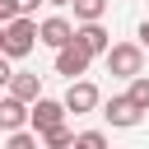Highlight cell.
I'll return each mask as SVG.
<instances>
[{
  "label": "cell",
  "instance_id": "cell-1",
  "mask_svg": "<svg viewBox=\"0 0 149 149\" xmlns=\"http://www.w3.org/2000/svg\"><path fill=\"white\" fill-rule=\"evenodd\" d=\"M33 47H37V19H9V23H5L0 56H5V61H23Z\"/></svg>",
  "mask_w": 149,
  "mask_h": 149
},
{
  "label": "cell",
  "instance_id": "cell-2",
  "mask_svg": "<svg viewBox=\"0 0 149 149\" xmlns=\"http://www.w3.org/2000/svg\"><path fill=\"white\" fill-rule=\"evenodd\" d=\"M102 61H107V74H121V79L144 74V51H140L135 42H112V47L102 51Z\"/></svg>",
  "mask_w": 149,
  "mask_h": 149
},
{
  "label": "cell",
  "instance_id": "cell-3",
  "mask_svg": "<svg viewBox=\"0 0 149 149\" xmlns=\"http://www.w3.org/2000/svg\"><path fill=\"white\" fill-rule=\"evenodd\" d=\"M98 102H102V98H98V84H88V79H70V88H65V98H61V107L74 112V116L93 112Z\"/></svg>",
  "mask_w": 149,
  "mask_h": 149
},
{
  "label": "cell",
  "instance_id": "cell-4",
  "mask_svg": "<svg viewBox=\"0 0 149 149\" xmlns=\"http://www.w3.org/2000/svg\"><path fill=\"white\" fill-rule=\"evenodd\" d=\"M70 42H74L88 61H93V56H102V51L112 47V37H107V28H102V23H74V37H70Z\"/></svg>",
  "mask_w": 149,
  "mask_h": 149
},
{
  "label": "cell",
  "instance_id": "cell-5",
  "mask_svg": "<svg viewBox=\"0 0 149 149\" xmlns=\"http://www.w3.org/2000/svg\"><path fill=\"white\" fill-rule=\"evenodd\" d=\"M61 121H65V107H61L56 98L28 102V126H33V135H42V130H51V126H61Z\"/></svg>",
  "mask_w": 149,
  "mask_h": 149
},
{
  "label": "cell",
  "instance_id": "cell-6",
  "mask_svg": "<svg viewBox=\"0 0 149 149\" xmlns=\"http://www.w3.org/2000/svg\"><path fill=\"white\" fill-rule=\"evenodd\" d=\"M70 37H74V23H70V19H61V14H51V19H42V23H37V42H42V47H51V51L70 47Z\"/></svg>",
  "mask_w": 149,
  "mask_h": 149
},
{
  "label": "cell",
  "instance_id": "cell-7",
  "mask_svg": "<svg viewBox=\"0 0 149 149\" xmlns=\"http://www.w3.org/2000/svg\"><path fill=\"white\" fill-rule=\"evenodd\" d=\"M102 116H107L116 130H130V126H140V116H144V112H140V107H135V102L121 93V98H112V102L102 107Z\"/></svg>",
  "mask_w": 149,
  "mask_h": 149
},
{
  "label": "cell",
  "instance_id": "cell-8",
  "mask_svg": "<svg viewBox=\"0 0 149 149\" xmlns=\"http://www.w3.org/2000/svg\"><path fill=\"white\" fill-rule=\"evenodd\" d=\"M5 88H9V98H19V102H23V107H28V102H37V98H42V79H37V74H28V70H14V74H9V84H5Z\"/></svg>",
  "mask_w": 149,
  "mask_h": 149
},
{
  "label": "cell",
  "instance_id": "cell-9",
  "mask_svg": "<svg viewBox=\"0 0 149 149\" xmlns=\"http://www.w3.org/2000/svg\"><path fill=\"white\" fill-rule=\"evenodd\" d=\"M84 70H88V56H84V51H79L74 42L56 51V74H65V79H79Z\"/></svg>",
  "mask_w": 149,
  "mask_h": 149
},
{
  "label": "cell",
  "instance_id": "cell-10",
  "mask_svg": "<svg viewBox=\"0 0 149 149\" xmlns=\"http://www.w3.org/2000/svg\"><path fill=\"white\" fill-rule=\"evenodd\" d=\"M23 126H28V107H23L19 98H9V93H5V98H0V130H5V135H14V130H23Z\"/></svg>",
  "mask_w": 149,
  "mask_h": 149
},
{
  "label": "cell",
  "instance_id": "cell-11",
  "mask_svg": "<svg viewBox=\"0 0 149 149\" xmlns=\"http://www.w3.org/2000/svg\"><path fill=\"white\" fill-rule=\"evenodd\" d=\"M70 140H74V130H70V126H65V121H61V126H51V130H42V135H37V144H42V149H70Z\"/></svg>",
  "mask_w": 149,
  "mask_h": 149
},
{
  "label": "cell",
  "instance_id": "cell-12",
  "mask_svg": "<svg viewBox=\"0 0 149 149\" xmlns=\"http://www.w3.org/2000/svg\"><path fill=\"white\" fill-rule=\"evenodd\" d=\"M70 9H74L79 23H98V19L107 14V0H70Z\"/></svg>",
  "mask_w": 149,
  "mask_h": 149
},
{
  "label": "cell",
  "instance_id": "cell-13",
  "mask_svg": "<svg viewBox=\"0 0 149 149\" xmlns=\"http://www.w3.org/2000/svg\"><path fill=\"white\" fill-rule=\"evenodd\" d=\"M126 98H130L140 112H149V74H135V79H130V88H126Z\"/></svg>",
  "mask_w": 149,
  "mask_h": 149
},
{
  "label": "cell",
  "instance_id": "cell-14",
  "mask_svg": "<svg viewBox=\"0 0 149 149\" xmlns=\"http://www.w3.org/2000/svg\"><path fill=\"white\" fill-rule=\"evenodd\" d=\"M70 149H107V135H102V130H79V135L70 140Z\"/></svg>",
  "mask_w": 149,
  "mask_h": 149
},
{
  "label": "cell",
  "instance_id": "cell-15",
  "mask_svg": "<svg viewBox=\"0 0 149 149\" xmlns=\"http://www.w3.org/2000/svg\"><path fill=\"white\" fill-rule=\"evenodd\" d=\"M5 149H42V144H37V135H33V130H14V135L5 140Z\"/></svg>",
  "mask_w": 149,
  "mask_h": 149
},
{
  "label": "cell",
  "instance_id": "cell-16",
  "mask_svg": "<svg viewBox=\"0 0 149 149\" xmlns=\"http://www.w3.org/2000/svg\"><path fill=\"white\" fill-rule=\"evenodd\" d=\"M9 5H14V14H19V19H33V9H37L42 0H9Z\"/></svg>",
  "mask_w": 149,
  "mask_h": 149
},
{
  "label": "cell",
  "instance_id": "cell-17",
  "mask_svg": "<svg viewBox=\"0 0 149 149\" xmlns=\"http://www.w3.org/2000/svg\"><path fill=\"white\" fill-rule=\"evenodd\" d=\"M135 47H140V51H149V19L140 23V42H135Z\"/></svg>",
  "mask_w": 149,
  "mask_h": 149
},
{
  "label": "cell",
  "instance_id": "cell-18",
  "mask_svg": "<svg viewBox=\"0 0 149 149\" xmlns=\"http://www.w3.org/2000/svg\"><path fill=\"white\" fill-rule=\"evenodd\" d=\"M9 74H14V70H9V61H5V56H0V88H5V84H9Z\"/></svg>",
  "mask_w": 149,
  "mask_h": 149
},
{
  "label": "cell",
  "instance_id": "cell-19",
  "mask_svg": "<svg viewBox=\"0 0 149 149\" xmlns=\"http://www.w3.org/2000/svg\"><path fill=\"white\" fill-rule=\"evenodd\" d=\"M47 5H70V0H47Z\"/></svg>",
  "mask_w": 149,
  "mask_h": 149
},
{
  "label": "cell",
  "instance_id": "cell-20",
  "mask_svg": "<svg viewBox=\"0 0 149 149\" xmlns=\"http://www.w3.org/2000/svg\"><path fill=\"white\" fill-rule=\"evenodd\" d=\"M0 42H5V23H0Z\"/></svg>",
  "mask_w": 149,
  "mask_h": 149
}]
</instances>
